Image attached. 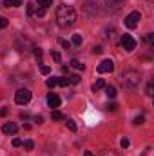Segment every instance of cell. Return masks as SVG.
<instances>
[{
  "mask_svg": "<svg viewBox=\"0 0 154 156\" xmlns=\"http://www.w3.org/2000/svg\"><path fill=\"white\" fill-rule=\"evenodd\" d=\"M76 22V11L71 7V5H58L56 9V24L60 27H71L73 24Z\"/></svg>",
  "mask_w": 154,
  "mask_h": 156,
  "instance_id": "6da1fadb",
  "label": "cell"
},
{
  "mask_svg": "<svg viewBox=\"0 0 154 156\" xmlns=\"http://www.w3.org/2000/svg\"><path fill=\"white\" fill-rule=\"evenodd\" d=\"M121 82H123L125 87H129V89H136V87L140 85V82H142V76H140L138 71H134V69H127V71H123V75H121Z\"/></svg>",
  "mask_w": 154,
  "mask_h": 156,
  "instance_id": "7a4b0ae2",
  "label": "cell"
},
{
  "mask_svg": "<svg viewBox=\"0 0 154 156\" xmlns=\"http://www.w3.org/2000/svg\"><path fill=\"white\" fill-rule=\"evenodd\" d=\"M31 91L29 89H18L16 93H15V102L18 104V105H26V104H29L31 102Z\"/></svg>",
  "mask_w": 154,
  "mask_h": 156,
  "instance_id": "3957f363",
  "label": "cell"
},
{
  "mask_svg": "<svg viewBox=\"0 0 154 156\" xmlns=\"http://www.w3.org/2000/svg\"><path fill=\"white\" fill-rule=\"evenodd\" d=\"M142 20V13L140 11H132V13H129L127 16H125V27H129V29H134L136 26H138V22Z\"/></svg>",
  "mask_w": 154,
  "mask_h": 156,
  "instance_id": "277c9868",
  "label": "cell"
},
{
  "mask_svg": "<svg viewBox=\"0 0 154 156\" xmlns=\"http://www.w3.org/2000/svg\"><path fill=\"white\" fill-rule=\"evenodd\" d=\"M120 44H121V47H123L127 53H131L132 49H136V40L132 38L131 35H121V38H120Z\"/></svg>",
  "mask_w": 154,
  "mask_h": 156,
  "instance_id": "5b68a950",
  "label": "cell"
},
{
  "mask_svg": "<svg viewBox=\"0 0 154 156\" xmlns=\"http://www.w3.org/2000/svg\"><path fill=\"white\" fill-rule=\"evenodd\" d=\"M113 71H114V62H113V60L105 58V60L100 62V66H98V73H113Z\"/></svg>",
  "mask_w": 154,
  "mask_h": 156,
  "instance_id": "8992f818",
  "label": "cell"
},
{
  "mask_svg": "<svg viewBox=\"0 0 154 156\" xmlns=\"http://www.w3.org/2000/svg\"><path fill=\"white\" fill-rule=\"evenodd\" d=\"M47 105H49L51 109L60 107V96L54 94V93H49V94H47Z\"/></svg>",
  "mask_w": 154,
  "mask_h": 156,
  "instance_id": "52a82bcc",
  "label": "cell"
},
{
  "mask_svg": "<svg viewBox=\"0 0 154 156\" xmlns=\"http://www.w3.org/2000/svg\"><path fill=\"white\" fill-rule=\"evenodd\" d=\"M2 131H4L5 134H16V131H18V127H16V123H13V122H7V123H4V127H2Z\"/></svg>",
  "mask_w": 154,
  "mask_h": 156,
  "instance_id": "ba28073f",
  "label": "cell"
},
{
  "mask_svg": "<svg viewBox=\"0 0 154 156\" xmlns=\"http://www.w3.org/2000/svg\"><path fill=\"white\" fill-rule=\"evenodd\" d=\"M4 5L5 7H18V5H22V0H4Z\"/></svg>",
  "mask_w": 154,
  "mask_h": 156,
  "instance_id": "9c48e42d",
  "label": "cell"
},
{
  "mask_svg": "<svg viewBox=\"0 0 154 156\" xmlns=\"http://www.w3.org/2000/svg\"><path fill=\"white\" fill-rule=\"evenodd\" d=\"M105 94H107L109 98H114L116 94H118V93H116V87L114 85H107V87H105Z\"/></svg>",
  "mask_w": 154,
  "mask_h": 156,
  "instance_id": "30bf717a",
  "label": "cell"
},
{
  "mask_svg": "<svg viewBox=\"0 0 154 156\" xmlns=\"http://www.w3.org/2000/svg\"><path fill=\"white\" fill-rule=\"evenodd\" d=\"M71 67H75V69H78V71H83V69H85V66H83L82 62H78L76 58L71 60Z\"/></svg>",
  "mask_w": 154,
  "mask_h": 156,
  "instance_id": "8fae6325",
  "label": "cell"
},
{
  "mask_svg": "<svg viewBox=\"0 0 154 156\" xmlns=\"http://www.w3.org/2000/svg\"><path fill=\"white\" fill-rule=\"evenodd\" d=\"M102 87H105V80H103V78H100V80H98V82H96V83L91 87V89L96 93V91H98V89H102Z\"/></svg>",
  "mask_w": 154,
  "mask_h": 156,
  "instance_id": "7c38bea8",
  "label": "cell"
},
{
  "mask_svg": "<svg viewBox=\"0 0 154 156\" xmlns=\"http://www.w3.org/2000/svg\"><path fill=\"white\" fill-rule=\"evenodd\" d=\"M51 118H53V120H64V115H62L60 111H56V109H54V111L51 113Z\"/></svg>",
  "mask_w": 154,
  "mask_h": 156,
  "instance_id": "4fadbf2b",
  "label": "cell"
},
{
  "mask_svg": "<svg viewBox=\"0 0 154 156\" xmlns=\"http://www.w3.org/2000/svg\"><path fill=\"white\" fill-rule=\"evenodd\" d=\"M56 80H58V85H62V87H67L69 85V78L62 76V78H56Z\"/></svg>",
  "mask_w": 154,
  "mask_h": 156,
  "instance_id": "5bb4252c",
  "label": "cell"
},
{
  "mask_svg": "<svg viewBox=\"0 0 154 156\" xmlns=\"http://www.w3.org/2000/svg\"><path fill=\"white\" fill-rule=\"evenodd\" d=\"M45 85H47V87H54V85H58V80H56V78H47Z\"/></svg>",
  "mask_w": 154,
  "mask_h": 156,
  "instance_id": "9a60e30c",
  "label": "cell"
},
{
  "mask_svg": "<svg viewBox=\"0 0 154 156\" xmlns=\"http://www.w3.org/2000/svg\"><path fill=\"white\" fill-rule=\"evenodd\" d=\"M69 83H73V85L80 83V76H78V75H71V76H69Z\"/></svg>",
  "mask_w": 154,
  "mask_h": 156,
  "instance_id": "2e32d148",
  "label": "cell"
},
{
  "mask_svg": "<svg viewBox=\"0 0 154 156\" xmlns=\"http://www.w3.org/2000/svg\"><path fill=\"white\" fill-rule=\"evenodd\" d=\"M152 91H154V83H152V82H149V83H147V89H145V93H147L149 96H152V94H154Z\"/></svg>",
  "mask_w": 154,
  "mask_h": 156,
  "instance_id": "e0dca14e",
  "label": "cell"
},
{
  "mask_svg": "<svg viewBox=\"0 0 154 156\" xmlns=\"http://www.w3.org/2000/svg\"><path fill=\"white\" fill-rule=\"evenodd\" d=\"M142 123H145V116H143V115H140V116L134 118V125H142Z\"/></svg>",
  "mask_w": 154,
  "mask_h": 156,
  "instance_id": "ac0fdd59",
  "label": "cell"
},
{
  "mask_svg": "<svg viewBox=\"0 0 154 156\" xmlns=\"http://www.w3.org/2000/svg\"><path fill=\"white\" fill-rule=\"evenodd\" d=\"M26 9H27V16H33V13H35V5H33L31 2L26 5Z\"/></svg>",
  "mask_w": 154,
  "mask_h": 156,
  "instance_id": "d6986e66",
  "label": "cell"
},
{
  "mask_svg": "<svg viewBox=\"0 0 154 156\" xmlns=\"http://www.w3.org/2000/svg\"><path fill=\"white\" fill-rule=\"evenodd\" d=\"M35 15H37V16H38V18H42V16H44V15H45V7H37V11H35Z\"/></svg>",
  "mask_w": 154,
  "mask_h": 156,
  "instance_id": "ffe728a7",
  "label": "cell"
},
{
  "mask_svg": "<svg viewBox=\"0 0 154 156\" xmlns=\"http://www.w3.org/2000/svg\"><path fill=\"white\" fill-rule=\"evenodd\" d=\"M40 73H42V75H45V76H47V75H49V73H51V67H49V66H42V67H40Z\"/></svg>",
  "mask_w": 154,
  "mask_h": 156,
  "instance_id": "44dd1931",
  "label": "cell"
},
{
  "mask_svg": "<svg viewBox=\"0 0 154 156\" xmlns=\"http://www.w3.org/2000/svg\"><path fill=\"white\" fill-rule=\"evenodd\" d=\"M120 145H121V149H127V147L131 145V142H129V138H121V142H120Z\"/></svg>",
  "mask_w": 154,
  "mask_h": 156,
  "instance_id": "7402d4cb",
  "label": "cell"
},
{
  "mask_svg": "<svg viewBox=\"0 0 154 156\" xmlns=\"http://www.w3.org/2000/svg\"><path fill=\"white\" fill-rule=\"evenodd\" d=\"M24 147H26L27 151H31V149L35 147V144H33V140H26V142H24Z\"/></svg>",
  "mask_w": 154,
  "mask_h": 156,
  "instance_id": "603a6c76",
  "label": "cell"
},
{
  "mask_svg": "<svg viewBox=\"0 0 154 156\" xmlns=\"http://www.w3.org/2000/svg\"><path fill=\"white\" fill-rule=\"evenodd\" d=\"M7 24H9V20H7V18H4V16H0V29H5V27H7Z\"/></svg>",
  "mask_w": 154,
  "mask_h": 156,
  "instance_id": "cb8c5ba5",
  "label": "cell"
},
{
  "mask_svg": "<svg viewBox=\"0 0 154 156\" xmlns=\"http://www.w3.org/2000/svg\"><path fill=\"white\" fill-rule=\"evenodd\" d=\"M51 4H53V0H38L40 7H47V5H51Z\"/></svg>",
  "mask_w": 154,
  "mask_h": 156,
  "instance_id": "d4e9b609",
  "label": "cell"
},
{
  "mask_svg": "<svg viewBox=\"0 0 154 156\" xmlns=\"http://www.w3.org/2000/svg\"><path fill=\"white\" fill-rule=\"evenodd\" d=\"M71 44H75V45H82V37H80V35H75Z\"/></svg>",
  "mask_w": 154,
  "mask_h": 156,
  "instance_id": "484cf974",
  "label": "cell"
},
{
  "mask_svg": "<svg viewBox=\"0 0 154 156\" xmlns=\"http://www.w3.org/2000/svg\"><path fill=\"white\" fill-rule=\"evenodd\" d=\"M67 127H69V131H73V133L76 131V123H75L73 120H67Z\"/></svg>",
  "mask_w": 154,
  "mask_h": 156,
  "instance_id": "4316f807",
  "label": "cell"
},
{
  "mask_svg": "<svg viewBox=\"0 0 154 156\" xmlns=\"http://www.w3.org/2000/svg\"><path fill=\"white\" fill-rule=\"evenodd\" d=\"M93 53H94V55H102V53H103L102 45H94V47H93Z\"/></svg>",
  "mask_w": 154,
  "mask_h": 156,
  "instance_id": "83f0119b",
  "label": "cell"
},
{
  "mask_svg": "<svg viewBox=\"0 0 154 156\" xmlns=\"http://www.w3.org/2000/svg\"><path fill=\"white\" fill-rule=\"evenodd\" d=\"M51 56H53L56 62H60V60H62V56H60V53H58V51H51Z\"/></svg>",
  "mask_w": 154,
  "mask_h": 156,
  "instance_id": "f1b7e54d",
  "label": "cell"
},
{
  "mask_svg": "<svg viewBox=\"0 0 154 156\" xmlns=\"http://www.w3.org/2000/svg\"><path fill=\"white\" fill-rule=\"evenodd\" d=\"M58 42L64 45V49H71V42H67V40H62V38L58 40Z\"/></svg>",
  "mask_w": 154,
  "mask_h": 156,
  "instance_id": "f546056e",
  "label": "cell"
},
{
  "mask_svg": "<svg viewBox=\"0 0 154 156\" xmlns=\"http://www.w3.org/2000/svg\"><path fill=\"white\" fill-rule=\"evenodd\" d=\"M7 115H9V109H7V107H2V109H0V118H5Z\"/></svg>",
  "mask_w": 154,
  "mask_h": 156,
  "instance_id": "4dcf8cb0",
  "label": "cell"
},
{
  "mask_svg": "<svg viewBox=\"0 0 154 156\" xmlns=\"http://www.w3.org/2000/svg\"><path fill=\"white\" fill-rule=\"evenodd\" d=\"M11 144H13V147H20V145H22V140H20V138H13Z\"/></svg>",
  "mask_w": 154,
  "mask_h": 156,
  "instance_id": "1f68e13d",
  "label": "cell"
},
{
  "mask_svg": "<svg viewBox=\"0 0 154 156\" xmlns=\"http://www.w3.org/2000/svg\"><path fill=\"white\" fill-rule=\"evenodd\" d=\"M107 109H109V111H116V109H118V105H116L114 102H111V104H107Z\"/></svg>",
  "mask_w": 154,
  "mask_h": 156,
  "instance_id": "d6a6232c",
  "label": "cell"
},
{
  "mask_svg": "<svg viewBox=\"0 0 154 156\" xmlns=\"http://www.w3.org/2000/svg\"><path fill=\"white\" fill-rule=\"evenodd\" d=\"M102 156H120V154H116L114 151H103V153H102Z\"/></svg>",
  "mask_w": 154,
  "mask_h": 156,
  "instance_id": "836d02e7",
  "label": "cell"
},
{
  "mask_svg": "<svg viewBox=\"0 0 154 156\" xmlns=\"http://www.w3.org/2000/svg\"><path fill=\"white\" fill-rule=\"evenodd\" d=\"M35 56L37 58H42V49L40 47H35Z\"/></svg>",
  "mask_w": 154,
  "mask_h": 156,
  "instance_id": "e575fe53",
  "label": "cell"
},
{
  "mask_svg": "<svg viewBox=\"0 0 154 156\" xmlns=\"http://www.w3.org/2000/svg\"><path fill=\"white\" fill-rule=\"evenodd\" d=\"M145 40H147L149 44H152V40H154V35H152V33H149V35L145 37Z\"/></svg>",
  "mask_w": 154,
  "mask_h": 156,
  "instance_id": "d590c367",
  "label": "cell"
},
{
  "mask_svg": "<svg viewBox=\"0 0 154 156\" xmlns=\"http://www.w3.org/2000/svg\"><path fill=\"white\" fill-rule=\"evenodd\" d=\"M20 118H22V120H27L29 115H27V113H20Z\"/></svg>",
  "mask_w": 154,
  "mask_h": 156,
  "instance_id": "8d00e7d4",
  "label": "cell"
},
{
  "mask_svg": "<svg viewBox=\"0 0 154 156\" xmlns=\"http://www.w3.org/2000/svg\"><path fill=\"white\" fill-rule=\"evenodd\" d=\"M35 122H38V123H42V122H44V118H42V116L38 115V116H35Z\"/></svg>",
  "mask_w": 154,
  "mask_h": 156,
  "instance_id": "74e56055",
  "label": "cell"
},
{
  "mask_svg": "<svg viewBox=\"0 0 154 156\" xmlns=\"http://www.w3.org/2000/svg\"><path fill=\"white\" fill-rule=\"evenodd\" d=\"M83 156H94V154H93L91 151H85V153H83Z\"/></svg>",
  "mask_w": 154,
  "mask_h": 156,
  "instance_id": "f35d334b",
  "label": "cell"
},
{
  "mask_svg": "<svg viewBox=\"0 0 154 156\" xmlns=\"http://www.w3.org/2000/svg\"><path fill=\"white\" fill-rule=\"evenodd\" d=\"M113 2H116V4H121V2H125V0H113Z\"/></svg>",
  "mask_w": 154,
  "mask_h": 156,
  "instance_id": "ab89813d",
  "label": "cell"
},
{
  "mask_svg": "<svg viewBox=\"0 0 154 156\" xmlns=\"http://www.w3.org/2000/svg\"><path fill=\"white\" fill-rule=\"evenodd\" d=\"M147 2H154V0H147Z\"/></svg>",
  "mask_w": 154,
  "mask_h": 156,
  "instance_id": "60d3db41",
  "label": "cell"
}]
</instances>
